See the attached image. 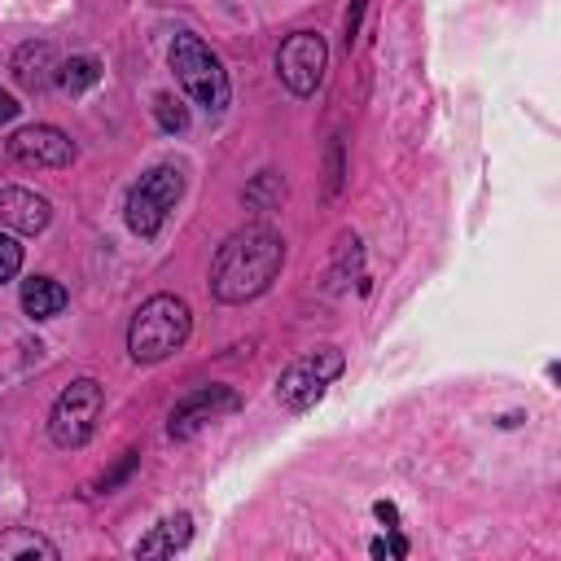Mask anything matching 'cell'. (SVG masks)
I'll return each instance as SVG.
<instances>
[{
  "label": "cell",
  "mask_w": 561,
  "mask_h": 561,
  "mask_svg": "<svg viewBox=\"0 0 561 561\" xmlns=\"http://www.w3.org/2000/svg\"><path fill=\"white\" fill-rule=\"evenodd\" d=\"M280 263H285L280 232L267 224H245L219 245L210 263V294L219 302H250L280 276Z\"/></svg>",
  "instance_id": "cell-1"
},
{
  "label": "cell",
  "mask_w": 561,
  "mask_h": 561,
  "mask_svg": "<svg viewBox=\"0 0 561 561\" xmlns=\"http://www.w3.org/2000/svg\"><path fill=\"white\" fill-rule=\"evenodd\" d=\"M188 329H193V311L184 298L175 294H153L136 307L131 316V329H127V355L136 364H158L167 359L171 351H180L188 342Z\"/></svg>",
  "instance_id": "cell-2"
},
{
  "label": "cell",
  "mask_w": 561,
  "mask_h": 561,
  "mask_svg": "<svg viewBox=\"0 0 561 561\" xmlns=\"http://www.w3.org/2000/svg\"><path fill=\"white\" fill-rule=\"evenodd\" d=\"M171 70L180 79V88L210 114H224L228 110V96H232V83H228V70L224 61L197 39V35H175L171 39Z\"/></svg>",
  "instance_id": "cell-3"
},
{
  "label": "cell",
  "mask_w": 561,
  "mask_h": 561,
  "mask_svg": "<svg viewBox=\"0 0 561 561\" xmlns=\"http://www.w3.org/2000/svg\"><path fill=\"white\" fill-rule=\"evenodd\" d=\"M101 408H105L101 381H92V377L70 381V386L57 394L53 412H48V438H53L57 447H83V443L92 438L96 421H101Z\"/></svg>",
  "instance_id": "cell-4"
},
{
  "label": "cell",
  "mask_w": 561,
  "mask_h": 561,
  "mask_svg": "<svg viewBox=\"0 0 561 561\" xmlns=\"http://www.w3.org/2000/svg\"><path fill=\"white\" fill-rule=\"evenodd\" d=\"M180 193H184V171L171 167V162L153 167V171L140 175V184L127 193V228H131L136 237H153V232L162 228L167 210L180 202Z\"/></svg>",
  "instance_id": "cell-5"
},
{
  "label": "cell",
  "mask_w": 561,
  "mask_h": 561,
  "mask_svg": "<svg viewBox=\"0 0 561 561\" xmlns=\"http://www.w3.org/2000/svg\"><path fill=\"white\" fill-rule=\"evenodd\" d=\"M342 351L337 346H316V351H307V355H298L285 373H280V381H276V399L289 408V412H307L311 403H320V394H324V386L342 373Z\"/></svg>",
  "instance_id": "cell-6"
},
{
  "label": "cell",
  "mask_w": 561,
  "mask_h": 561,
  "mask_svg": "<svg viewBox=\"0 0 561 561\" xmlns=\"http://www.w3.org/2000/svg\"><path fill=\"white\" fill-rule=\"evenodd\" d=\"M324 66H329V48L316 31H294L276 53V75L294 96H311L324 79Z\"/></svg>",
  "instance_id": "cell-7"
},
{
  "label": "cell",
  "mask_w": 561,
  "mask_h": 561,
  "mask_svg": "<svg viewBox=\"0 0 561 561\" xmlns=\"http://www.w3.org/2000/svg\"><path fill=\"white\" fill-rule=\"evenodd\" d=\"M237 408H241V399H237L232 386H197L193 394H184V399L171 408L167 434H171V438H193L202 425H210V421H219V416H228V412H237Z\"/></svg>",
  "instance_id": "cell-8"
},
{
  "label": "cell",
  "mask_w": 561,
  "mask_h": 561,
  "mask_svg": "<svg viewBox=\"0 0 561 561\" xmlns=\"http://www.w3.org/2000/svg\"><path fill=\"white\" fill-rule=\"evenodd\" d=\"M9 158H18L22 167H70L75 140L53 123H31L9 136Z\"/></svg>",
  "instance_id": "cell-9"
},
{
  "label": "cell",
  "mask_w": 561,
  "mask_h": 561,
  "mask_svg": "<svg viewBox=\"0 0 561 561\" xmlns=\"http://www.w3.org/2000/svg\"><path fill=\"white\" fill-rule=\"evenodd\" d=\"M53 219V206L48 197H39L35 188H22V184H4L0 188V224L9 232H22V237H35L44 232Z\"/></svg>",
  "instance_id": "cell-10"
},
{
  "label": "cell",
  "mask_w": 561,
  "mask_h": 561,
  "mask_svg": "<svg viewBox=\"0 0 561 561\" xmlns=\"http://www.w3.org/2000/svg\"><path fill=\"white\" fill-rule=\"evenodd\" d=\"M9 70H13L18 88H26V92H48V88L57 83V75H61V61H57V48H53L48 39H26V44L13 53Z\"/></svg>",
  "instance_id": "cell-11"
},
{
  "label": "cell",
  "mask_w": 561,
  "mask_h": 561,
  "mask_svg": "<svg viewBox=\"0 0 561 561\" xmlns=\"http://www.w3.org/2000/svg\"><path fill=\"white\" fill-rule=\"evenodd\" d=\"M0 561H57V543L31 526L0 530Z\"/></svg>",
  "instance_id": "cell-12"
},
{
  "label": "cell",
  "mask_w": 561,
  "mask_h": 561,
  "mask_svg": "<svg viewBox=\"0 0 561 561\" xmlns=\"http://www.w3.org/2000/svg\"><path fill=\"white\" fill-rule=\"evenodd\" d=\"M66 302H70V294H66V285H57L53 276H26V280H22V311H26L31 320H48V316L66 311Z\"/></svg>",
  "instance_id": "cell-13"
},
{
  "label": "cell",
  "mask_w": 561,
  "mask_h": 561,
  "mask_svg": "<svg viewBox=\"0 0 561 561\" xmlns=\"http://www.w3.org/2000/svg\"><path fill=\"white\" fill-rule=\"evenodd\" d=\"M188 539H193V517H188V513H175V517L158 522V526L136 543V557H171V552H180Z\"/></svg>",
  "instance_id": "cell-14"
},
{
  "label": "cell",
  "mask_w": 561,
  "mask_h": 561,
  "mask_svg": "<svg viewBox=\"0 0 561 561\" xmlns=\"http://www.w3.org/2000/svg\"><path fill=\"white\" fill-rule=\"evenodd\" d=\"M96 79H101V61L96 57H70V61H61V75H57V83L66 92H88Z\"/></svg>",
  "instance_id": "cell-15"
},
{
  "label": "cell",
  "mask_w": 561,
  "mask_h": 561,
  "mask_svg": "<svg viewBox=\"0 0 561 561\" xmlns=\"http://www.w3.org/2000/svg\"><path fill=\"white\" fill-rule=\"evenodd\" d=\"M153 114H158L162 131H184V127H188V110H184L171 92H158V96H153Z\"/></svg>",
  "instance_id": "cell-16"
},
{
  "label": "cell",
  "mask_w": 561,
  "mask_h": 561,
  "mask_svg": "<svg viewBox=\"0 0 561 561\" xmlns=\"http://www.w3.org/2000/svg\"><path fill=\"white\" fill-rule=\"evenodd\" d=\"M22 267V245L13 232H0V280H13Z\"/></svg>",
  "instance_id": "cell-17"
},
{
  "label": "cell",
  "mask_w": 561,
  "mask_h": 561,
  "mask_svg": "<svg viewBox=\"0 0 561 561\" xmlns=\"http://www.w3.org/2000/svg\"><path fill=\"white\" fill-rule=\"evenodd\" d=\"M373 557H408V539L403 535H390V539H373L368 548Z\"/></svg>",
  "instance_id": "cell-18"
},
{
  "label": "cell",
  "mask_w": 561,
  "mask_h": 561,
  "mask_svg": "<svg viewBox=\"0 0 561 561\" xmlns=\"http://www.w3.org/2000/svg\"><path fill=\"white\" fill-rule=\"evenodd\" d=\"M373 513H377V517H381V522H386V526L394 530V522H399V508H394V504H386V500H377V504H373Z\"/></svg>",
  "instance_id": "cell-19"
},
{
  "label": "cell",
  "mask_w": 561,
  "mask_h": 561,
  "mask_svg": "<svg viewBox=\"0 0 561 561\" xmlns=\"http://www.w3.org/2000/svg\"><path fill=\"white\" fill-rule=\"evenodd\" d=\"M13 114H18V101H13L9 92H0V123H9Z\"/></svg>",
  "instance_id": "cell-20"
}]
</instances>
